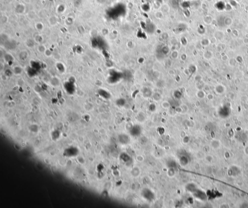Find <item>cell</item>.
Here are the masks:
<instances>
[{"mask_svg": "<svg viewBox=\"0 0 248 208\" xmlns=\"http://www.w3.org/2000/svg\"><path fill=\"white\" fill-rule=\"evenodd\" d=\"M219 115L223 118L228 117L231 113V109L228 105H224L220 107L218 111Z\"/></svg>", "mask_w": 248, "mask_h": 208, "instance_id": "6da1fadb", "label": "cell"}, {"mask_svg": "<svg viewBox=\"0 0 248 208\" xmlns=\"http://www.w3.org/2000/svg\"><path fill=\"white\" fill-rule=\"evenodd\" d=\"M241 172L240 169L237 166L233 165L230 167L227 171V174L230 177H236L239 175Z\"/></svg>", "mask_w": 248, "mask_h": 208, "instance_id": "7a4b0ae2", "label": "cell"}, {"mask_svg": "<svg viewBox=\"0 0 248 208\" xmlns=\"http://www.w3.org/2000/svg\"><path fill=\"white\" fill-rule=\"evenodd\" d=\"M236 138L237 141L241 143L246 142L248 140L247 135L243 132H239L236 135Z\"/></svg>", "mask_w": 248, "mask_h": 208, "instance_id": "3957f363", "label": "cell"}, {"mask_svg": "<svg viewBox=\"0 0 248 208\" xmlns=\"http://www.w3.org/2000/svg\"><path fill=\"white\" fill-rule=\"evenodd\" d=\"M215 92L217 94L221 95L225 92L226 88L221 84H218L215 86Z\"/></svg>", "mask_w": 248, "mask_h": 208, "instance_id": "277c9868", "label": "cell"}, {"mask_svg": "<svg viewBox=\"0 0 248 208\" xmlns=\"http://www.w3.org/2000/svg\"><path fill=\"white\" fill-rule=\"evenodd\" d=\"M15 10L17 14H23L25 10V7L22 4H18L16 6L15 8Z\"/></svg>", "mask_w": 248, "mask_h": 208, "instance_id": "5b68a950", "label": "cell"}, {"mask_svg": "<svg viewBox=\"0 0 248 208\" xmlns=\"http://www.w3.org/2000/svg\"><path fill=\"white\" fill-rule=\"evenodd\" d=\"M212 146L214 148H218L220 146V143L217 140H214L212 142Z\"/></svg>", "mask_w": 248, "mask_h": 208, "instance_id": "8992f818", "label": "cell"}, {"mask_svg": "<svg viewBox=\"0 0 248 208\" xmlns=\"http://www.w3.org/2000/svg\"><path fill=\"white\" fill-rule=\"evenodd\" d=\"M49 22H50V24L52 25H55L57 22V18L54 16H51L49 19Z\"/></svg>", "mask_w": 248, "mask_h": 208, "instance_id": "52a82bcc", "label": "cell"}, {"mask_svg": "<svg viewBox=\"0 0 248 208\" xmlns=\"http://www.w3.org/2000/svg\"><path fill=\"white\" fill-rule=\"evenodd\" d=\"M35 26L38 30H42L43 29V24L41 22L37 23Z\"/></svg>", "mask_w": 248, "mask_h": 208, "instance_id": "ba28073f", "label": "cell"}, {"mask_svg": "<svg viewBox=\"0 0 248 208\" xmlns=\"http://www.w3.org/2000/svg\"><path fill=\"white\" fill-rule=\"evenodd\" d=\"M14 73L15 74H19L21 73H22V68L21 67H20L16 66L14 69Z\"/></svg>", "mask_w": 248, "mask_h": 208, "instance_id": "9c48e42d", "label": "cell"}, {"mask_svg": "<svg viewBox=\"0 0 248 208\" xmlns=\"http://www.w3.org/2000/svg\"><path fill=\"white\" fill-rule=\"evenodd\" d=\"M28 16L30 17L31 18H34L35 16V12L33 11H30L28 13Z\"/></svg>", "mask_w": 248, "mask_h": 208, "instance_id": "30bf717a", "label": "cell"}, {"mask_svg": "<svg viewBox=\"0 0 248 208\" xmlns=\"http://www.w3.org/2000/svg\"><path fill=\"white\" fill-rule=\"evenodd\" d=\"M8 20V18L6 16L4 15L1 18V22L3 23H6L7 22Z\"/></svg>", "mask_w": 248, "mask_h": 208, "instance_id": "8fae6325", "label": "cell"}, {"mask_svg": "<svg viewBox=\"0 0 248 208\" xmlns=\"http://www.w3.org/2000/svg\"><path fill=\"white\" fill-rule=\"evenodd\" d=\"M42 49H46V48H45L44 46H43V45H40V46H39V48H38V49H39V51H40V52H45V51L44 50Z\"/></svg>", "mask_w": 248, "mask_h": 208, "instance_id": "7c38bea8", "label": "cell"}, {"mask_svg": "<svg viewBox=\"0 0 248 208\" xmlns=\"http://www.w3.org/2000/svg\"><path fill=\"white\" fill-rule=\"evenodd\" d=\"M45 54L46 55H47V56H50V55H51V53L50 52V50H49V49H46V50L45 51Z\"/></svg>", "mask_w": 248, "mask_h": 208, "instance_id": "4fadbf2b", "label": "cell"}, {"mask_svg": "<svg viewBox=\"0 0 248 208\" xmlns=\"http://www.w3.org/2000/svg\"><path fill=\"white\" fill-rule=\"evenodd\" d=\"M241 207H243V208H246H246H248V203H244L242 205Z\"/></svg>", "mask_w": 248, "mask_h": 208, "instance_id": "5bb4252c", "label": "cell"}, {"mask_svg": "<svg viewBox=\"0 0 248 208\" xmlns=\"http://www.w3.org/2000/svg\"><path fill=\"white\" fill-rule=\"evenodd\" d=\"M244 151H245V153L248 155V146L245 148V149H244Z\"/></svg>", "mask_w": 248, "mask_h": 208, "instance_id": "9a60e30c", "label": "cell"}]
</instances>
